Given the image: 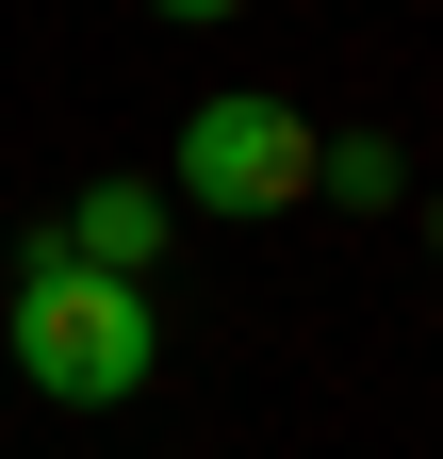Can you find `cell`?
Masks as SVG:
<instances>
[{
  "label": "cell",
  "mask_w": 443,
  "mask_h": 459,
  "mask_svg": "<svg viewBox=\"0 0 443 459\" xmlns=\"http://www.w3.org/2000/svg\"><path fill=\"white\" fill-rule=\"evenodd\" d=\"M164 197H197V213H296L312 197V115L296 99H197L181 115V148H164Z\"/></svg>",
  "instance_id": "cell-2"
},
{
  "label": "cell",
  "mask_w": 443,
  "mask_h": 459,
  "mask_svg": "<svg viewBox=\"0 0 443 459\" xmlns=\"http://www.w3.org/2000/svg\"><path fill=\"white\" fill-rule=\"evenodd\" d=\"M0 344H17L33 394H66V411H132V394L164 377V312L148 279H83V263H17V312H0Z\"/></svg>",
  "instance_id": "cell-1"
},
{
  "label": "cell",
  "mask_w": 443,
  "mask_h": 459,
  "mask_svg": "<svg viewBox=\"0 0 443 459\" xmlns=\"http://www.w3.org/2000/svg\"><path fill=\"white\" fill-rule=\"evenodd\" d=\"M312 181H328V197H345V213H378V197H395V181H411V164H395V148H378V132H312Z\"/></svg>",
  "instance_id": "cell-4"
},
{
  "label": "cell",
  "mask_w": 443,
  "mask_h": 459,
  "mask_svg": "<svg viewBox=\"0 0 443 459\" xmlns=\"http://www.w3.org/2000/svg\"><path fill=\"white\" fill-rule=\"evenodd\" d=\"M427 247H443V213H427Z\"/></svg>",
  "instance_id": "cell-5"
},
{
  "label": "cell",
  "mask_w": 443,
  "mask_h": 459,
  "mask_svg": "<svg viewBox=\"0 0 443 459\" xmlns=\"http://www.w3.org/2000/svg\"><path fill=\"white\" fill-rule=\"evenodd\" d=\"M164 213H181L164 181H83L66 230H33V247H49V263H83V279H148V263H164Z\"/></svg>",
  "instance_id": "cell-3"
}]
</instances>
